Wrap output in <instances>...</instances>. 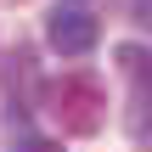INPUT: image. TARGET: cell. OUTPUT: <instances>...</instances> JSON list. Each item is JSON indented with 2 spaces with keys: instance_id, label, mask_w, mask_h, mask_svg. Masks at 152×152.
<instances>
[{
  "instance_id": "obj_1",
  "label": "cell",
  "mask_w": 152,
  "mask_h": 152,
  "mask_svg": "<svg viewBox=\"0 0 152 152\" xmlns=\"http://www.w3.org/2000/svg\"><path fill=\"white\" fill-rule=\"evenodd\" d=\"M45 113L56 118L62 135H96L107 124V90L96 73H62L45 85Z\"/></svg>"
},
{
  "instance_id": "obj_2",
  "label": "cell",
  "mask_w": 152,
  "mask_h": 152,
  "mask_svg": "<svg viewBox=\"0 0 152 152\" xmlns=\"http://www.w3.org/2000/svg\"><path fill=\"white\" fill-rule=\"evenodd\" d=\"M45 39H51V51H62V56H90L96 39H102V23H96V11H85L79 0H62V6H51V17H45Z\"/></svg>"
},
{
  "instance_id": "obj_3",
  "label": "cell",
  "mask_w": 152,
  "mask_h": 152,
  "mask_svg": "<svg viewBox=\"0 0 152 152\" xmlns=\"http://www.w3.org/2000/svg\"><path fill=\"white\" fill-rule=\"evenodd\" d=\"M118 68H124L135 85H147V79H152V56L141 51V45H118Z\"/></svg>"
},
{
  "instance_id": "obj_4",
  "label": "cell",
  "mask_w": 152,
  "mask_h": 152,
  "mask_svg": "<svg viewBox=\"0 0 152 152\" xmlns=\"http://www.w3.org/2000/svg\"><path fill=\"white\" fill-rule=\"evenodd\" d=\"M135 23H141V28H152V0H135Z\"/></svg>"
}]
</instances>
